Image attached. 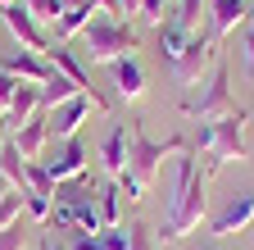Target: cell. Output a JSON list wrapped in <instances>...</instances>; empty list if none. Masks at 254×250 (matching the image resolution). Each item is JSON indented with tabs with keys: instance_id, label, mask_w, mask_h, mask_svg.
<instances>
[{
	"instance_id": "obj_1",
	"label": "cell",
	"mask_w": 254,
	"mask_h": 250,
	"mask_svg": "<svg viewBox=\"0 0 254 250\" xmlns=\"http://www.w3.org/2000/svg\"><path fill=\"white\" fill-rule=\"evenodd\" d=\"M204 218H209V173L195 168V155L190 150H182L177 168H173V196H168V214H164V228H159V241H182Z\"/></svg>"
},
{
	"instance_id": "obj_2",
	"label": "cell",
	"mask_w": 254,
	"mask_h": 250,
	"mask_svg": "<svg viewBox=\"0 0 254 250\" xmlns=\"http://www.w3.org/2000/svg\"><path fill=\"white\" fill-rule=\"evenodd\" d=\"M245 123H250L245 109H232V114L204 123V132H200V141H195V150H204V160H209L204 173H218V168H227V164H245V160H250Z\"/></svg>"
},
{
	"instance_id": "obj_3",
	"label": "cell",
	"mask_w": 254,
	"mask_h": 250,
	"mask_svg": "<svg viewBox=\"0 0 254 250\" xmlns=\"http://www.w3.org/2000/svg\"><path fill=\"white\" fill-rule=\"evenodd\" d=\"M136 50H141V37H136L132 23L95 14L91 27L82 32V50H77V55L86 59V69H91V64H114V59H127V55H136Z\"/></svg>"
},
{
	"instance_id": "obj_4",
	"label": "cell",
	"mask_w": 254,
	"mask_h": 250,
	"mask_svg": "<svg viewBox=\"0 0 254 250\" xmlns=\"http://www.w3.org/2000/svg\"><path fill=\"white\" fill-rule=\"evenodd\" d=\"M232 109H236V100H232V73H227V64L218 59V64L209 69V78H200L195 91L182 100V114L195 118V123H213V118L232 114Z\"/></svg>"
},
{
	"instance_id": "obj_5",
	"label": "cell",
	"mask_w": 254,
	"mask_h": 250,
	"mask_svg": "<svg viewBox=\"0 0 254 250\" xmlns=\"http://www.w3.org/2000/svg\"><path fill=\"white\" fill-rule=\"evenodd\" d=\"M182 150H190V141L186 137H164V141H154L141 123H132V150H127V173H132L141 186H150L154 177H159V168H164V160L168 155H182Z\"/></svg>"
},
{
	"instance_id": "obj_6",
	"label": "cell",
	"mask_w": 254,
	"mask_h": 250,
	"mask_svg": "<svg viewBox=\"0 0 254 250\" xmlns=\"http://www.w3.org/2000/svg\"><path fill=\"white\" fill-rule=\"evenodd\" d=\"M218 37L213 32H190L186 37V46H182V55H177V64L168 69L173 73V82L177 86H195L200 78H209V69L218 64Z\"/></svg>"
},
{
	"instance_id": "obj_7",
	"label": "cell",
	"mask_w": 254,
	"mask_h": 250,
	"mask_svg": "<svg viewBox=\"0 0 254 250\" xmlns=\"http://www.w3.org/2000/svg\"><path fill=\"white\" fill-rule=\"evenodd\" d=\"M0 23H5V32L14 37V46H23V50H37V55H50V32H46V23H37L27 14V5L23 0H14V5H5L0 9Z\"/></svg>"
},
{
	"instance_id": "obj_8",
	"label": "cell",
	"mask_w": 254,
	"mask_h": 250,
	"mask_svg": "<svg viewBox=\"0 0 254 250\" xmlns=\"http://www.w3.org/2000/svg\"><path fill=\"white\" fill-rule=\"evenodd\" d=\"M9 146L18 150L23 164H41L46 150H50V109H37L23 128H14L9 132Z\"/></svg>"
},
{
	"instance_id": "obj_9",
	"label": "cell",
	"mask_w": 254,
	"mask_h": 250,
	"mask_svg": "<svg viewBox=\"0 0 254 250\" xmlns=\"http://www.w3.org/2000/svg\"><path fill=\"white\" fill-rule=\"evenodd\" d=\"M250 228H254V191H241V196H232L227 205H222L218 214H209V237H218V241L241 237Z\"/></svg>"
},
{
	"instance_id": "obj_10",
	"label": "cell",
	"mask_w": 254,
	"mask_h": 250,
	"mask_svg": "<svg viewBox=\"0 0 254 250\" xmlns=\"http://www.w3.org/2000/svg\"><path fill=\"white\" fill-rule=\"evenodd\" d=\"M95 109H100V100H91V96H73V100L55 105L50 109V141H73Z\"/></svg>"
},
{
	"instance_id": "obj_11",
	"label": "cell",
	"mask_w": 254,
	"mask_h": 250,
	"mask_svg": "<svg viewBox=\"0 0 254 250\" xmlns=\"http://www.w3.org/2000/svg\"><path fill=\"white\" fill-rule=\"evenodd\" d=\"M55 146V155L50 160H41L46 164V173H50V182L59 186V182H68V177H82L86 173V160H91V150L73 137V141H50Z\"/></svg>"
},
{
	"instance_id": "obj_12",
	"label": "cell",
	"mask_w": 254,
	"mask_h": 250,
	"mask_svg": "<svg viewBox=\"0 0 254 250\" xmlns=\"http://www.w3.org/2000/svg\"><path fill=\"white\" fill-rule=\"evenodd\" d=\"M0 69L5 73H14L18 82H27V86H41L50 73H55V64L46 55H37V50H23V46H14V50H5L0 55Z\"/></svg>"
},
{
	"instance_id": "obj_13",
	"label": "cell",
	"mask_w": 254,
	"mask_h": 250,
	"mask_svg": "<svg viewBox=\"0 0 254 250\" xmlns=\"http://www.w3.org/2000/svg\"><path fill=\"white\" fill-rule=\"evenodd\" d=\"M50 64L64 73V78H68L77 91H82V96H91V100H100V109H109V100L100 96V91H95V82H91V73H86V59L77 55V50H68V46H50Z\"/></svg>"
},
{
	"instance_id": "obj_14",
	"label": "cell",
	"mask_w": 254,
	"mask_h": 250,
	"mask_svg": "<svg viewBox=\"0 0 254 250\" xmlns=\"http://www.w3.org/2000/svg\"><path fill=\"white\" fill-rule=\"evenodd\" d=\"M250 18H254L250 0H209V32H213L218 41L232 37V32H241Z\"/></svg>"
},
{
	"instance_id": "obj_15",
	"label": "cell",
	"mask_w": 254,
	"mask_h": 250,
	"mask_svg": "<svg viewBox=\"0 0 254 250\" xmlns=\"http://www.w3.org/2000/svg\"><path fill=\"white\" fill-rule=\"evenodd\" d=\"M109 73H114V91H118V100H127V105H132V100H141L145 96V69H141V59L136 55H127V59H114V64H109Z\"/></svg>"
},
{
	"instance_id": "obj_16",
	"label": "cell",
	"mask_w": 254,
	"mask_h": 250,
	"mask_svg": "<svg viewBox=\"0 0 254 250\" xmlns=\"http://www.w3.org/2000/svg\"><path fill=\"white\" fill-rule=\"evenodd\" d=\"M127 150H132V128H127V123H114L105 132V141H100V164H105L109 177L127 173Z\"/></svg>"
},
{
	"instance_id": "obj_17",
	"label": "cell",
	"mask_w": 254,
	"mask_h": 250,
	"mask_svg": "<svg viewBox=\"0 0 254 250\" xmlns=\"http://www.w3.org/2000/svg\"><path fill=\"white\" fill-rule=\"evenodd\" d=\"M95 14H100V9H95L91 0H86V5H77V9H64V14H59V23L50 27V41H55V46H68L73 37H82L86 27H91V18H95Z\"/></svg>"
},
{
	"instance_id": "obj_18",
	"label": "cell",
	"mask_w": 254,
	"mask_h": 250,
	"mask_svg": "<svg viewBox=\"0 0 254 250\" xmlns=\"http://www.w3.org/2000/svg\"><path fill=\"white\" fill-rule=\"evenodd\" d=\"M37 109H41V91H37V86H27V82H18L14 100L5 105V123H9V132H14V128H23V123L37 114Z\"/></svg>"
},
{
	"instance_id": "obj_19",
	"label": "cell",
	"mask_w": 254,
	"mask_h": 250,
	"mask_svg": "<svg viewBox=\"0 0 254 250\" xmlns=\"http://www.w3.org/2000/svg\"><path fill=\"white\" fill-rule=\"evenodd\" d=\"M186 37H190V32H182V27H177L173 18H164V23H159V27H154V46H159V59H164V64H168V69L177 64V55H182V46H186Z\"/></svg>"
},
{
	"instance_id": "obj_20",
	"label": "cell",
	"mask_w": 254,
	"mask_h": 250,
	"mask_svg": "<svg viewBox=\"0 0 254 250\" xmlns=\"http://www.w3.org/2000/svg\"><path fill=\"white\" fill-rule=\"evenodd\" d=\"M95 214H100L105 228H123V191H118V182H105L100 191H95Z\"/></svg>"
},
{
	"instance_id": "obj_21",
	"label": "cell",
	"mask_w": 254,
	"mask_h": 250,
	"mask_svg": "<svg viewBox=\"0 0 254 250\" xmlns=\"http://www.w3.org/2000/svg\"><path fill=\"white\" fill-rule=\"evenodd\" d=\"M95 177L91 173H82V177H68V182H59L55 186V205H82V200H95Z\"/></svg>"
},
{
	"instance_id": "obj_22",
	"label": "cell",
	"mask_w": 254,
	"mask_h": 250,
	"mask_svg": "<svg viewBox=\"0 0 254 250\" xmlns=\"http://www.w3.org/2000/svg\"><path fill=\"white\" fill-rule=\"evenodd\" d=\"M37 91H41V109H55V105H64V100L82 96V91H77V86H73L68 78H64L59 69H55V73H50V78H46V82H41Z\"/></svg>"
},
{
	"instance_id": "obj_23",
	"label": "cell",
	"mask_w": 254,
	"mask_h": 250,
	"mask_svg": "<svg viewBox=\"0 0 254 250\" xmlns=\"http://www.w3.org/2000/svg\"><path fill=\"white\" fill-rule=\"evenodd\" d=\"M182 32H200V18H209V0H173V14H168Z\"/></svg>"
},
{
	"instance_id": "obj_24",
	"label": "cell",
	"mask_w": 254,
	"mask_h": 250,
	"mask_svg": "<svg viewBox=\"0 0 254 250\" xmlns=\"http://www.w3.org/2000/svg\"><path fill=\"white\" fill-rule=\"evenodd\" d=\"M23 191H18V186H14V191L9 196H0V232H5V228H14V223H23Z\"/></svg>"
},
{
	"instance_id": "obj_25",
	"label": "cell",
	"mask_w": 254,
	"mask_h": 250,
	"mask_svg": "<svg viewBox=\"0 0 254 250\" xmlns=\"http://www.w3.org/2000/svg\"><path fill=\"white\" fill-rule=\"evenodd\" d=\"M23 196H27V191H23ZM50 209H55V200H50V196H27V200H23V214H27L37 228H46V223H50Z\"/></svg>"
},
{
	"instance_id": "obj_26",
	"label": "cell",
	"mask_w": 254,
	"mask_h": 250,
	"mask_svg": "<svg viewBox=\"0 0 254 250\" xmlns=\"http://www.w3.org/2000/svg\"><path fill=\"white\" fill-rule=\"evenodd\" d=\"M127 241H132L127 250H164V241H159V232H150L145 223H132V228H127Z\"/></svg>"
},
{
	"instance_id": "obj_27",
	"label": "cell",
	"mask_w": 254,
	"mask_h": 250,
	"mask_svg": "<svg viewBox=\"0 0 254 250\" xmlns=\"http://www.w3.org/2000/svg\"><path fill=\"white\" fill-rule=\"evenodd\" d=\"M23 5H27V14L32 18H37V23H59V14H64V5H59V0H23Z\"/></svg>"
},
{
	"instance_id": "obj_28",
	"label": "cell",
	"mask_w": 254,
	"mask_h": 250,
	"mask_svg": "<svg viewBox=\"0 0 254 250\" xmlns=\"http://www.w3.org/2000/svg\"><path fill=\"white\" fill-rule=\"evenodd\" d=\"M23 168H27V164L18 160V150H14V146H5V150H0V173H5V177L18 186V191H23Z\"/></svg>"
},
{
	"instance_id": "obj_29",
	"label": "cell",
	"mask_w": 254,
	"mask_h": 250,
	"mask_svg": "<svg viewBox=\"0 0 254 250\" xmlns=\"http://www.w3.org/2000/svg\"><path fill=\"white\" fill-rule=\"evenodd\" d=\"M168 9H173L168 0H141V9H136V18H141V23H150V27H159V23L168 18Z\"/></svg>"
},
{
	"instance_id": "obj_30",
	"label": "cell",
	"mask_w": 254,
	"mask_h": 250,
	"mask_svg": "<svg viewBox=\"0 0 254 250\" xmlns=\"http://www.w3.org/2000/svg\"><path fill=\"white\" fill-rule=\"evenodd\" d=\"M27 241H32V232L23 223H14V228L0 232V250H27Z\"/></svg>"
},
{
	"instance_id": "obj_31",
	"label": "cell",
	"mask_w": 254,
	"mask_h": 250,
	"mask_svg": "<svg viewBox=\"0 0 254 250\" xmlns=\"http://www.w3.org/2000/svg\"><path fill=\"white\" fill-rule=\"evenodd\" d=\"M241 59H245V69L254 73V18L241 27Z\"/></svg>"
},
{
	"instance_id": "obj_32",
	"label": "cell",
	"mask_w": 254,
	"mask_h": 250,
	"mask_svg": "<svg viewBox=\"0 0 254 250\" xmlns=\"http://www.w3.org/2000/svg\"><path fill=\"white\" fill-rule=\"evenodd\" d=\"M100 246L105 250H127V246H132V241H127V228H105L100 232Z\"/></svg>"
},
{
	"instance_id": "obj_33",
	"label": "cell",
	"mask_w": 254,
	"mask_h": 250,
	"mask_svg": "<svg viewBox=\"0 0 254 250\" xmlns=\"http://www.w3.org/2000/svg\"><path fill=\"white\" fill-rule=\"evenodd\" d=\"M14 91H18V78H14V73H5V69H0V114H5V105L14 100Z\"/></svg>"
},
{
	"instance_id": "obj_34",
	"label": "cell",
	"mask_w": 254,
	"mask_h": 250,
	"mask_svg": "<svg viewBox=\"0 0 254 250\" xmlns=\"http://www.w3.org/2000/svg\"><path fill=\"white\" fill-rule=\"evenodd\" d=\"M64 250H105V246H100V237H91V232H73Z\"/></svg>"
},
{
	"instance_id": "obj_35",
	"label": "cell",
	"mask_w": 254,
	"mask_h": 250,
	"mask_svg": "<svg viewBox=\"0 0 254 250\" xmlns=\"http://www.w3.org/2000/svg\"><path fill=\"white\" fill-rule=\"evenodd\" d=\"M91 5L100 9L105 18H123V5H118V0H91Z\"/></svg>"
},
{
	"instance_id": "obj_36",
	"label": "cell",
	"mask_w": 254,
	"mask_h": 250,
	"mask_svg": "<svg viewBox=\"0 0 254 250\" xmlns=\"http://www.w3.org/2000/svg\"><path fill=\"white\" fill-rule=\"evenodd\" d=\"M9 146V123H5V114H0V150Z\"/></svg>"
},
{
	"instance_id": "obj_37",
	"label": "cell",
	"mask_w": 254,
	"mask_h": 250,
	"mask_svg": "<svg viewBox=\"0 0 254 250\" xmlns=\"http://www.w3.org/2000/svg\"><path fill=\"white\" fill-rule=\"evenodd\" d=\"M118 5H123V14H127V18H132V14L141 9V0H118Z\"/></svg>"
},
{
	"instance_id": "obj_38",
	"label": "cell",
	"mask_w": 254,
	"mask_h": 250,
	"mask_svg": "<svg viewBox=\"0 0 254 250\" xmlns=\"http://www.w3.org/2000/svg\"><path fill=\"white\" fill-rule=\"evenodd\" d=\"M37 250H64V246H55L50 237H41V241H37Z\"/></svg>"
},
{
	"instance_id": "obj_39",
	"label": "cell",
	"mask_w": 254,
	"mask_h": 250,
	"mask_svg": "<svg viewBox=\"0 0 254 250\" xmlns=\"http://www.w3.org/2000/svg\"><path fill=\"white\" fill-rule=\"evenodd\" d=\"M9 191H14V182H9L5 173H0V196H9Z\"/></svg>"
},
{
	"instance_id": "obj_40",
	"label": "cell",
	"mask_w": 254,
	"mask_h": 250,
	"mask_svg": "<svg viewBox=\"0 0 254 250\" xmlns=\"http://www.w3.org/2000/svg\"><path fill=\"white\" fill-rule=\"evenodd\" d=\"M59 5H64V9H77V5H86V0H59Z\"/></svg>"
},
{
	"instance_id": "obj_41",
	"label": "cell",
	"mask_w": 254,
	"mask_h": 250,
	"mask_svg": "<svg viewBox=\"0 0 254 250\" xmlns=\"http://www.w3.org/2000/svg\"><path fill=\"white\" fill-rule=\"evenodd\" d=\"M5 5H14V0H0V9H5Z\"/></svg>"
},
{
	"instance_id": "obj_42",
	"label": "cell",
	"mask_w": 254,
	"mask_h": 250,
	"mask_svg": "<svg viewBox=\"0 0 254 250\" xmlns=\"http://www.w3.org/2000/svg\"><path fill=\"white\" fill-rule=\"evenodd\" d=\"M250 123H254V105H250Z\"/></svg>"
},
{
	"instance_id": "obj_43",
	"label": "cell",
	"mask_w": 254,
	"mask_h": 250,
	"mask_svg": "<svg viewBox=\"0 0 254 250\" xmlns=\"http://www.w3.org/2000/svg\"><path fill=\"white\" fill-rule=\"evenodd\" d=\"M168 5H173V0H168Z\"/></svg>"
},
{
	"instance_id": "obj_44",
	"label": "cell",
	"mask_w": 254,
	"mask_h": 250,
	"mask_svg": "<svg viewBox=\"0 0 254 250\" xmlns=\"http://www.w3.org/2000/svg\"><path fill=\"white\" fill-rule=\"evenodd\" d=\"M164 250H168V246H164Z\"/></svg>"
}]
</instances>
